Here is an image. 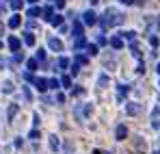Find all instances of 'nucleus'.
<instances>
[{
    "instance_id": "nucleus-1",
    "label": "nucleus",
    "mask_w": 160,
    "mask_h": 154,
    "mask_svg": "<svg viewBox=\"0 0 160 154\" xmlns=\"http://www.w3.org/2000/svg\"><path fill=\"white\" fill-rule=\"evenodd\" d=\"M123 20H126V18H123V13H121V11H117V9H106L98 22L102 24L104 30H108V28H112V26L123 24Z\"/></svg>"
},
{
    "instance_id": "nucleus-2",
    "label": "nucleus",
    "mask_w": 160,
    "mask_h": 154,
    "mask_svg": "<svg viewBox=\"0 0 160 154\" xmlns=\"http://www.w3.org/2000/svg\"><path fill=\"white\" fill-rule=\"evenodd\" d=\"M82 24L84 26H93V24H98V15H95V11H84L82 13Z\"/></svg>"
},
{
    "instance_id": "nucleus-3",
    "label": "nucleus",
    "mask_w": 160,
    "mask_h": 154,
    "mask_svg": "<svg viewBox=\"0 0 160 154\" xmlns=\"http://www.w3.org/2000/svg\"><path fill=\"white\" fill-rule=\"evenodd\" d=\"M48 48L54 52H61L63 50V41L58 39V37H48Z\"/></svg>"
},
{
    "instance_id": "nucleus-4",
    "label": "nucleus",
    "mask_w": 160,
    "mask_h": 154,
    "mask_svg": "<svg viewBox=\"0 0 160 154\" xmlns=\"http://www.w3.org/2000/svg\"><path fill=\"white\" fill-rule=\"evenodd\" d=\"M82 33H84L82 20H74V24H72V35H74V37H82Z\"/></svg>"
},
{
    "instance_id": "nucleus-5",
    "label": "nucleus",
    "mask_w": 160,
    "mask_h": 154,
    "mask_svg": "<svg viewBox=\"0 0 160 154\" xmlns=\"http://www.w3.org/2000/svg\"><path fill=\"white\" fill-rule=\"evenodd\" d=\"M9 48H11V52H18V50H20V48H22V41H20V37L11 35V37H9Z\"/></svg>"
},
{
    "instance_id": "nucleus-6",
    "label": "nucleus",
    "mask_w": 160,
    "mask_h": 154,
    "mask_svg": "<svg viewBox=\"0 0 160 154\" xmlns=\"http://www.w3.org/2000/svg\"><path fill=\"white\" fill-rule=\"evenodd\" d=\"M130 93V85H119V91H117V100L123 102V98Z\"/></svg>"
},
{
    "instance_id": "nucleus-7",
    "label": "nucleus",
    "mask_w": 160,
    "mask_h": 154,
    "mask_svg": "<svg viewBox=\"0 0 160 154\" xmlns=\"http://www.w3.org/2000/svg\"><path fill=\"white\" fill-rule=\"evenodd\" d=\"M138 111H141V106H138V104L136 102H128L126 104V113H128V115H138Z\"/></svg>"
},
{
    "instance_id": "nucleus-8",
    "label": "nucleus",
    "mask_w": 160,
    "mask_h": 154,
    "mask_svg": "<svg viewBox=\"0 0 160 154\" xmlns=\"http://www.w3.org/2000/svg\"><path fill=\"white\" fill-rule=\"evenodd\" d=\"M89 59H91V56H89L87 52H78V54L74 56V61H76L78 65H87V63H89Z\"/></svg>"
},
{
    "instance_id": "nucleus-9",
    "label": "nucleus",
    "mask_w": 160,
    "mask_h": 154,
    "mask_svg": "<svg viewBox=\"0 0 160 154\" xmlns=\"http://www.w3.org/2000/svg\"><path fill=\"white\" fill-rule=\"evenodd\" d=\"M41 13H43V9H41V7H30L26 15H28V20H35V18H39Z\"/></svg>"
},
{
    "instance_id": "nucleus-10",
    "label": "nucleus",
    "mask_w": 160,
    "mask_h": 154,
    "mask_svg": "<svg viewBox=\"0 0 160 154\" xmlns=\"http://www.w3.org/2000/svg\"><path fill=\"white\" fill-rule=\"evenodd\" d=\"M115 137H117L119 141H123V139L128 137V128H126L123 124H119V126H117V132H115Z\"/></svg>"
},
{
    "instance_id": "nucleus-11",
    "label": "nucleus",
    "mask_w": 160,
    "mask_h": 154,
    "mask_svg": "<svg viewBox=\"0 0 160 154\" xmlns=\"http://www.w3.org/2000/svg\"><path fill=\"white\" fill-rule=\"evenodd\" d=\"M110 46H112L115 50H121V48L126 46V41H123L121 37H110Z\"/></svg>"
},
{
    "instance_id": "nucleus-12",
    "label": "nucleus",
    "mask_w": 160,
    "mask_h": 154,
    "mask_svg": "<svg viewBox=\"0 0 160 154\" xmlns=\"http://www.w3.org/2000/svg\"><path fill=\"white\" fill-rule=\"evenodd\" d=\"M32 82H35V87H37V89H39L41 93H43V91L48 89V80H46V78H35Z\"/></svg>"
},
{
    "instance_id": "nucleus-13",
    "label": "nucleus",
    "mask_w": 160,
    "mask_h": 154,
    "mask_svg": "<svg viewBox=\"0 0 160 154\" xmlns=\"http://www.w3.org/2000/svg\"><path fill=\"white\" fill-rule=\"evenodd\" d=\"M82 48H87V39H84V35L74 39V50H82Z\"/></svg>"
},
{
    "instance_id": "nucleus-14",
    "label": "nucleus",
    "mask_w": 160,
    "mask_h": 154,
    "mask_svg": "<svg viewBox=\"0 0 160 154\" xmlns=\"http://www.w3.org/2000/svg\"><path fill=\"white\" fill-rule=\"evenodd\" d=\"M119 37H121L123 41H130V44H132V41H136V33H134V30H128V33H121Z\"/></svg>"
},
{
    "instance_id": "nucleus-15",
    "label": "nucleus",
    "mask_w": 160,
    "mask_h": 154,
    "mask_svg": "<svg viewBox=\"0 0 160 154\" xmlns=\"http://www.w3.org/2000/svg\"><path fill=\"white\" fill-rule=\"evenodd\" d=\"M58 148H61V141H58V137H56V135H50V150H52V152H56Z\"/></svg>"
},
{
    "instance_id": "nucleus-16",
    "label": "nucleus",
    "mask_w": 160,
    "mask_h": 154,
    "mask_svg": "<svg viewBox=\"0 0 160 154\" xmlns=\"http://www.w3.org/2000/svg\"><path fill=\"white\" fill-rule=\"evenodd\" d=\"M22 24V18L15 13V15H11V20H9V28H18V26Z\"/></svg>"
},
{
    "instance_id": "nucleus-17",
    "label": "nucleus",
    "mask_w": 160,
    "mask_h": 154,
    "mask_svg": "<svg viewBox=\"0 0 160 154\" xmlns=\"http://www.w3.org/2000/svg\"><path fill=\"white\" fill-rule=\"evenodd\" d=\"M41 15H43V20H48V22H50V20L54 18V7H46Z\"/></svg>"
},
{
    "instance_id": "nucleus-18",
    "label": "nucleus",
    "mask_w": 160,
    "mask_h": 154,
    "mask_svg": "<svg viewBox=\"0 0 160 154\" xmlns=\"http://www.w3.org/2000/svg\"><path fill=\"white\" fill-rule=\"evenodd\" d=\"M56 67H58V70H67V67H69V59L61 56V59L56 61Z\"/></svg>"
},
{
    "instance_id": "nucleus-19",
    "label": "nucleus",
    "mask_w": 160,
    "mask_h": 154,
    "mask_svg": "<svg viewBox=\"0 0 160 154\" xmlns=\"http://www.w3.org/2000/svg\"><path fill=\"white\" fill-rule=\"evenodd\" d=\"M24 44H26V46H35V35H32L30 30L24 33Z\"/></svg>"
},
{
    "instance_id": "nucleus-20",
    "label": "nucleus",
    "mask_w": 160,
    "mask_h": 154,
    "mask_svg": "<svg viewBox=\"0 0 160 154\" xmlns=\"http://www.w3.org/2000/svg\"><path fill=\"white\" fill-rule=\"evenodd\" d=\"M37 65H39V61H37V59H28V61H26L28 72H35V70H37Z\"/></svg>"
},
{
    "instance_id": "nucleus-21",
    "label": "nucleus",
    "mask_w": 160,
    "mask_h": 154,
    "mask_svg": "<svg viewBox=\"0 0 160 154\" xmlns=\"http://www.w3.org/2000/svg\"><path fill=\"white\" fill-rule=\"evenodd\" d=\"M46 56H48V52L43 50V48H39V50H37V56H35V59H37L39 63H46Z\"/></svg>"
},
{
    "instance_id": "nucleus-22",
    "label": "nucleus",
    "mask_w": 160,
    "mask_h": 154,
    "mask_svg": "<svg viewBox=\"0 0 160 154\" xmlns=\"http://www.w3.org/2000/svg\"><path fill=\"white\" fill-rule=\"evenodd\" d=\"M87 54L89 56H95L98 54V44H87Z\"/></svg>"
},
{
    "instance_id": "nucleus-23",
    "label": "nucleus",
    "mask_w": 160,
    "mask_h": 154,
    "mask_svg": "<svg viewBox=\"0 0 160 154\" xmlns=\"http://www.w3.org/2000/svg\"><path fill=\"white\" fill-rule=\"evenodd\" d=\"M50 24H52V26H63V15H58V13H54V18L50 20Z\"/></svg>"
},
{
    "instance_id": "nucleus-24",
    "label": "nucleus",
    "mask_w": 160,
    "mask_h": 154,
    "mask_svg": "<svg viewBox=\"0 0 160 154\" xmlns=\"http://www.w3.org/2000/svg\"><path fill=\"white\" fill-rule=\"evenodd\" d=\"M15 113H18V104H11V106H9V111H7V117H9V119H13V117H15Z\"/></svg>"
},
{
    "instance_id": "nucleus-25",
    "label": "nucleus",
    "mask_w": 160,
    "mask_h": 154,
    "mask_svg": "<svg viewBox=\"0 0 160 154\" xmlns=\"http://www.w3.org/2000/svg\"><path fill=\"white\" fill-rule=\"evenodd\" d=\"M58 87H61V80H56V78L48 80V89H58Z\"/></svg>"
},
{
    "instance_id": "nucleus-26",
    "label": "nucleus",
    "mask_w": 160,
    "mask_h": 154,
    "mask_svg": "<svg viewBox=\"0 0 160 154\" xmlns=\"http://www.w3.org/2000/svg\"><path fill=\"white\" fill-rule=\"evenodd\" d=\"M61 85H63L65 89H69V87H72V76H63L61 78Z\"/></svg>"
},
{
    "instance_id": "nucleus-27",
    "label": "nucleus",
    "mask_w": 160,
    "mask_h": 154,
    "mask_svg": "<svg viewBox=\"0 0 160 154\" xmlns=\"http://www.w3.org/2000/svg\"><path fill=\"white\" fill-rule=\"evenodd\" d=\"M2 91H4V93H11V91H13V82H11V80H7V82L2 85Z\"/></svg>"
},
{
    "instance_id": "nucleus-28",
    "label": "nucleus",
    "mask_w": 160,
    "mask_h": 154,
    "mask_svg": "<svg viewBox=\"0 0 160 154\" xmlns=\"http://www.w3.org/2000/svg\"><path fill=\"white\" fill-rule=\"evenodd\" d=\"M22 2H24V0H9L11 9H15V11H18V9H22Z\"/></svg>"
},
{
    "instance_id": "nucleus-29",
    "label": "nucleus",
    "mask_w": 160,
    "mask_h": 154,
    "mask_svg": "<svg viewBox=\"0 0 160 154\" xmlns=\"http://www.w3.org/2000/svg\"><path fill=\"white\" fill-rule=\"evenodd\" d=\"M78 72H80V65L76 63V61H74V63H72V67H69V74H72V76H76Z\"/></svg>"
},
{
    "instance_id": "nucleus-30",
    "label": "nucleus",
    "mask_w": 160,
    "mask_h": 154,
    "mask_svg": "<svg viewBox=\"0 0 160 154\" xmlns=\"http://www.w3.org/2000/svg\"><path fill=\"white\" fill-rule=\"evenodd\" d=\"M22 93H24V98H26L28 102L32 100V93H30V89H28V87H22Z\"/></svg>"
},
{
    "instance_id": "nucleus-31",
    "label": "nucleus",
    "mask_w": 160,
    "mask_h": 154,
    "mask_svg": "<svg viewBox=\"0 0 160 154\" xmlns=\"http://www.w3.org/2000/svg\"><path fill=\"white\" fill-rule=\"evenodd\" d=\"M98 85H100V87H106V85H108V76H106V74H102V76H100Z\"/></svg>"
},
{
    "instance_id": "nucleus-32",
    "label": "nucleus",
    "mask_w": 160,
    "mask_h": 154,
    "mask_svg": "<svg viewBox=\"0 0 160 154\" xmlns=\"http://www.w3.org/2000/svg\"><path fill=\"white\" fill-rule=\"evenodd\" d=\"M28 139H39V128H32V130H30Z\"/></svg>"
},
{
    "instance_id": "nucleus-33",
    "label": "nucleus",
    "mask_w": 160,
    "mask_h": 154,
    "mask_svg": "<svg viewBox=\"0 0 160 154\" xmlns=\"http://www.w3.org/2000/svg\"><path fill=\"white\" fill-rule=\"evenodd\" d=\"M106 44H108V39L104 35H100V37H98V46H106Z\"/></svg>"
},
{
    "instance_id": "nucleus-34",
    "label": "nucleus",
    "mask_w": 160,
    "mask_h": 154,
    "mask_svg": "<svg viewBox=\"0 0 160 154\" xmlns=\"http://www.w3.org/2000/svg\"><path fill=\"white\" fill-rule=\"evenodd\" d=\"M149 44L156 48V46H158V37H156V35H152V37H149Z\"/></svg>"
},
{
    "instance_id": "nucleus-35",
    "label": "nucleus",
    "mask_w": 160,
    "mask_h": 154,
    "mask_svg": "<svg viewBox=\"0 0 160 154\" xmlns=\"http://www.w3.org/2000/svg\"><path fill=\"white\" fill-rule=\"evenodd\" d=\"M54 7H56V9H63V7H65V0H54Z\"/></svg>"
},
{
    "instance_id": "nucleus-36",
    "label": "nucleus",
    "mask_w": 160,
    "mask_h": 154,
    "mask_svg": "<svg viewBox=\"0 0 160 154\" xmlns=\"http://www.w3.org/2000/svg\"><path fill=\"white\" fill-rule=\"evenodd\" d=\"M15 61H18V63H20V61H24V52H15Z\"/></svg>"
},
{
    "instance_id": "nucleus-37",
    "label": "nucleus",
    "mask_w": 160,
    "mask_h": 154,
    "mask_svg": "<svg viewBox=\"0 0 160 154\" xmlns=\"http://www.w3.org/2000/svg\"><path fill=\"white\" fill-rule=\"evenodd\" d=\"M56 102L63 104V102H65V96H63V93H56Z\"/></svg>"
},
{
    "instance_id": "nucleus-38",
    "label": "nucleus",
    "mask_w": 160,
    "mask_h": 154,
    "mask_svg": "<svg viewBox=\"0 0 160 154\" xmlns=\"http://www.w3.org/2000/svg\"><path fill=\"white\" fill-rule=\"evenodd\" d=\"M74 93H76V96H82V93H84V89H82V87H76V89H74Z\"/></svg>"
},
{
    "instance_id": "nucleus-39",
    "label": "nucleus",
    "mask_w": 160,
    "mask_h": 154,
    "mask_svg": "<svg viewBox=\"0 0 160 154\" xmlns=\"http://www.w3.org/2000/svg\"><path fill=\"white\" fill-rule=\"evenodd\" d=\"M121 4H134V0H119Z\"/></svg>"
},
{
    "instance_id": "nucleus-40",
    "label": "nucleus",
    "mask_w": 160,
    "mask_h": 154,
    "mask_svg": "<svg viewBox=\"0 0 160 154\" xmlns=\"http://www.w3.org/2000/svg\"><path fill=\"white\" fill-rule=\"evenodd\" d=\"M28 4H37V2H39V0H26Z\"/></svg>"
},
{
    "instance_id": "nucleus-41",
    "label": "nucleus",
    "mask_w": 160,
    "mask_h": 154,
    "mask_svg": "<svg viewBox=\"0 0 160 154\" xmlns=\"http://www.w3.org/2000/svg\"><path fill=\"white\" fill-rule=\"evenodd\" d=\"M2 30H4V26H2V22H0V35H2Z\"/></svg>"
},
{
    "instance_id": "nucleus-42",
    "label": "nucleus",
    "mask_w": 160,
    "mask_h": 154,
    "mask_svg": "<svg viewBox=\"0 0 160 154\" xmlns=\"http://www.w3.org/2000/svg\"><path fill=\"white\" fill-rule=\"evenodd\" d=\"M98 2H100V0H91V4H98Z\"/></svg>"
},
{
    "instance_id": "nucleus-43",
    "label": "nucleus",
    "mask_w": 160,
    "mask_h": 154,
    "mask_svg": "<svg viewBox=\"0 0 160 154\" xmlns=\"http://www.w3.org/2000/svg\"><path fill=\"white\" fill-rule=\"evenodd\" d=\"M156 70H158V76H160V63H158V67H156Z\"/></svg>"
},
{
    "instance_id": "nucleus-44",
    "label": "nucleus",
    "mask_w": 160,
    "mask_h": 154,
    "mask_svg": "<svg viewBox=\"0 0 160 154\" xmlns=\"http://www.w3.org/2000/svg\"><path fill=\"white\" fill-rule=\"evenodd\" d=\"M154 154H160V150H156V152H154Z\"/></svg>"
},
{
    "instance_id": "nucleus-45",
    "label": "nucleus",
    "mask_w": 160,
    "mask_h": 154,
    "mask_svg": "<svg viewBox=\"0 0 160 154\" xmlns=\"http://www.w3.org/2000/svg\"><path fill=\"white\" fill-rule=\"evenodd\" d=\"M158 28H160V18H158Z\"/></svg>"
},
{
    "instance_id": "nucleus-46",
    "label": "nucleus",
    "mask_w": 160,
    "mask_h": 154,
    "mask_svg": "<svg viewBox=\"0 0 160 154\" xmlns=\"http://www.w3.org/2000/svg\"><path fill=\"white\" fill-rule=\"evenodd\" d=\"M0 50H2V41H0Z\"/></svg>"
},
{
    "instance_id": "nucleus-47",
    "label": "nucleus",
    "mask_w": 160,
    "mask_h": 154,
    "mask_svg": "<svg viewBox=\"0 0 160 154\" xmlns=\"http://www.w3.org/2000/svg\"><path fill=\"white\" fill-rule=\"evenodd\" d=\"M52 2H54V0H52Z\"/></svg>"
}]
</instances>
